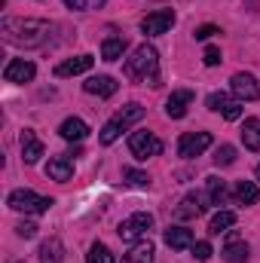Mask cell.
<instances>
[{"mask_svg":"<svg viewBox=\"0 0 260 263\" xmlns=\"http://www.w3.org/2000/svg\"><path fill=\"white\" fill-rule=\"evenodd\" d=\"M49 31H52V25L46 18H12V15H6L0 22L3 40L12 43V46H25V49L43 46L49 40Z\"/></svg>","mask_w":260,"mask_h":263,"instance_id":"6da1fadb","label":"cell"},{"mask_svg":"<svg viewBox=\"0 0 260 263\" xmlns=\"http://www.w3.org/2000/svg\"><path fill=\"white\" fill-rule=\"evenodd\" d=\"M123 73L135 83H147V86H159V55L150 43H141L132 59H126Z\"/></svg>","mask_w":260,"mask_h":263,"instance_id":"7a4b0ae2","label":"cell"},{"mask_svg":"<svg viewBox=\"0 0 260 263\" xmlns=\"http://www.w3.org/2000/svg\"><path fill=\"white\" fill-rule=\"evenodd\" d=\"M138 120H144V107L141 104H126L123 110H117L107 123H104V129H101V144H114L123 132H129Z\"/></svg>","mask_w":260,"mask_h":263,"instance_id":"3957f363","label":"cell"},{"mask_svg":"<svg viewBox=\"0 0 260 263\" xmlns=\"http://www.w3.org/2000/svg\"><path fill=\"white\" fill-rule=\"evenodd\" d=\"M6 205L12 211H22V214H46L52 208V199L40 196L34 190H12L9 199H6Z\"/></svg>","mask_w":260,"mask_h":263,"instance_id":"277c9868","label":"cell"},{"mask_svg":"<svg viewBox=\"0 0 260 263\" xmlns=\"http://www.w3.org/2000/svg\"><path fill=\"white\" fill-rule=\"evenodd\" d=\"M150 230H153V214H147V211L132 214V217H126V220L117 227V233H120L123 242H141Z\"/></svg>","mask_w":260,"mask_h":263,"instance_id":"5b68a950","label":"cell"},{"mask_svg":"<svg viewBox=\"0 0 260 263\" xmlns=\"http://www.w3.org/2000/svg\"><path fill=\"white\" fill-rule=\"evenodd\" d=\"M129 150L135 159H153L162 153V141L153 132H135L129 138Z\"/></svg>","mask_w":260,"mask_h":263,"instance_id":"8992f818","label":"cell"},{"mask_svg":"<svg viewBox=\"0 0 260 263\" xmlns=\"http://www.w3.org/2000/svg\"><path fill=\"white\" fill-rule=\"evenodd\" d=\"M208 147H211V135H208V132H187V135H181V141H178V153H181L184 159L202 156Z\"/></svg>","mask_w":260,"mask_h":263,"instance_id":"52a82bcc","label":"cell"},{"mask_svg":"<svg viewBox=\"0 0 260 263\" xmlns=\"http://www.w3.org/2000/svg\"><path fill=\"white\" fill-rule=\"evenodd\" d=\"M172 25H175V12H172V9H156V12H150V15L141 18V31H144L147 37H159V34H165Z\"/></svg>","mask_w":260,"mask_h":263,"instance_id":"ba28073f","label":"cell"},{"mask_svg":"<svg viewBox=\"0 0 260 263\" xmlns=\"http://www.w3.org/2000/svg\"><path fill=\"white\" fill-rule=\"evenodd\" d=\"M208 107L214 114H220L224 120H239L242 117V101H233L227 92H211L208 95Z\"/></svg>","mask_w":260,"mask_h":263,"instance_id":"9c48e42d","label":"cell"},{"mask_svg":"<svg viewBox=\"0 0 260 263\" xmlns=\"http://www.w3.org/2000/svg\"><path fill=\"white\" fill-rule=\"evenodd\" d=\"M230 89H233L236 101H257L260 98V86L251 73H236V77L230 80Z\"/></svg>","mask_w":260,"mask_h":263,"instance_id":"30bf717a","label":"cell"},{"mask_svg":"<svg viewBox=\"0 0 260 263\" xmlns=\"http://www.w3.org/2000/svg\"><path fill=\"white\" fill-rule=\"evenodd\" d=\"M34 73H37L34 62L12 59V62L6 65V70H3V80H6V83H31V80H34Z\"/></svg>","mask_w":260,"mask_h":263,"instance_id":"8fae6325","label":"cell"},{"mask_svg":"<svg viewBox=\"0 0 260 263\" xmlns=\"http://www.w3.org/2000/svg\"><path fill=\"white\" fill-rule=\"evenodd\" d=\"M190 104H193V92H190V89H175V92L169 95V101H165V114H169L172 120H181Z\"/></svg>","mask_w":260,"mask_h":263,"instance_id":"7c38bea8","label":"cell"},{"mask_svg":"<svg viewBox=\"0 0 260 263\" xmlns=\"http://www.w3.org/2000/svg\"><path fill=\"white\" fill-rule=\"evenodd\" d=\"M18 144H22V159H25L28 165H34V162L43 156V141L34 135V129H25V132H22Z\"/></svg>","mask_w":260,"mask_h":263,"instance_id":"4fadbf2b","label":"cell"},{"mask_svg":"<svg viewBox=\"0 0 260 263\" xmlns=\"http://www.w3.org/2000/svg\"><path fill=\"white\" fill-rule=\"evenodd\" d=\"M83 89L89 92V95H98V98H110V95H117V89H120V83L114 80V77H89L86 83H83Z\"/></svg>","mask_w":260,"mask_h":263,"instance_id":"5bb4252c","label":"cell"},{"mask_svg":"<svg viewBox=\"0 0 260 263\" xmlns=\"http://www.w3.org/2000/svg\"><path fill=\"white\" fill-rule=\"evenodd\" d=\"M202 211H205L202 193H187V196L181 199V205L175 208V217H178V220H190V217H199Z\"/></svg>","mask_w":260,"mask_h":263,"instance_id":"9a60e30c","label":"cell"},{"mask_svg":"<svg viewBox=\"0 0 260 263\" xmlns=\"http://www.w3.org/2000/svg\"><path fill=\"white\" fill-rule=\"evenodd\" d=\"M46 178H52V181H70L73 178V159L70 156H52L49 162H46Z\"/></svg>","mask_w":260,"mask_h":263,"instance_id":"2e32d148","label":"cell"},{"mask_svg":"<svg viewBox=\"0 0 260 263\" xmlns=\"http://www.w3.org/2000/svg\"><path fill=\"white\" fill-rule=\"evenodd\" d=\"M165 245H169L172 251L193 248V230H187V227H169V230H165Z\"/></svg>","mask_w":260,"mask_h":263,"instance_id":"e0dca14e","label":"cell"},{"mask_svg":"<svg viewBox=\"0 0 260 263\" xmlns=\"http://www.w3.org/2000/svg\"><path fill=\"white\" fill-rule=\"evenodd\" d=\"M92 55H77V59H67L62 65H55V77H77V73H86L92 67Z\"/></svg>","mask_w":260,"mask_h":263,"instance_id":"ac0fdd59","label":"cell"},{"mask_svg":"<svg viewBox=\"0 0 260 263\" xmlns=\"http://www.w3.org/2000/svg\"><path fill=\"white\" fill-rule=\"evenodd\" d=\"M248 254H251L248 242H242V239L233 233V236H230V242H227V248H224V260H227V263H245V260H248Z\"/></svg>","mask_w":260,"mask_h":263,"instance_id":"d6986e66","label":"cell"},{"mask_svg":"<svg viewBox=\"0 0 260 263\" xmlns=\"http://www.w3.org/2000/svg\"><path fill=\"white\" fill-rule=\"evenodd\" d=\"M126 49H129V40L126 37H107L101 43V59L104 62H117V59H123Z\"/></svg>","mask_w":260,"mask_h":263,"instance_id":"ffe728a7","label":"cell"},{"mask_svg":"<svg viewBox=\"0 0 260 263\" xmlns=\"http://www.w3.org/2000/svg\"><path fill=\"white\" fill-rule=\"evenodd\" d=\"M65 260V245H62V239H46L43 245H40V263H62Z\"/></svg>","mask_w":260,"mask_h":263,"instance_id":"44dd1931","label":"cell"},{"mask_svg":"<svg viewBox=\"0 0 260 263\" xmlns=\"http://www.w3.org/2000/svg\"><path fill=\"white\" fill-rule=\"evenodd\" d=\"M153 257H156L153 242H135L129 254H123V263H153Z\"/></svg>","mask_w":260,"mask_h":263,"instance_id":"7402d4cb","label":"cell"},{"mask_svg":"<svg viewBox=\"0 0 260 263\" xmlns=\"http://www.w3.org/2000/svg\"><path fill=\"white\" fill-rule=\"evenodd\" d=\"M59 135H62L65 141H83V138L89 135V126H86L83 120H77V117H70V120H65V123L59 126Z\"/></svg>","mask_w":260,"mask_h":263,"instance_id":"603a6c76","label":"cell"},{"mask_svg":"<svg viewBox=\"0 0 260 263\" xmlns=\"http://www.w3.org/2000/svg\"><path fill=\"white\" fill-rule=\"evenodd\" d=\"M233 196H236V202H239V205H257L260 190H257V184H254V181H239Z\"/></svg>","mask_w":260,"mask_h":263,"instance_id":"cb8c5ba5","label":"cell"},{"mask_svg":"<svg viewBox=\"0 0 260 263\" xmlns=\"http://www.w3.org/2000/svg\"><path fill=\"white\" fill-rule=\"evenodd\" d=\"M242 141H245L248 150H260V120L257 117L245 120V126H242Z\"/></svg>","mask_w":260,"mask_h":263,"instance_id":"d4e9b609","label":"cell"},{"mask_svg":"<svg viewBox=\"0 0 260 263\" xmlns=\"http://www.w3.org/2000/svg\"><path fill=\"white\" fill-rule=\"evenodd\" d=\"M233 223H236V214H233V211H217V214L211 217V223H208V233H211V236H220V233H227Z\"/></svg>","mask_w":260,"mask_h":263,"instance_id":"484cf974","label":"cell"},{"mask_svg":"<svg viewBox=\"0 0 260 263\" xmlns=\"http://www.w3.org/2000/svg\"><path fill=\"white\" fill-rule=\"evenodd\" d=\"M86 263H114V254H110V248L104 242H95L89 248V254H86Z\"/></svg>","mask_w":260,"mask_h":263,"instance_id":"4316f807","label":"cell"},{"mask_svg":"<svg viewBox=\"0 0 260 263\" xmlns=\"http://www.w3.org/2000/svg\"><path fill=\"white\" fill-rule=\"evenodd\" d=\"M208 196L214 205H224L227 202V184L220 178H208Z\"/></svg>","mask_w":260,"mask_h":263,"instance_id":"83f0119b","label":"cell"},{"mask_svg":"<svg viewBox=\"0 0 260 263\" xmlns=\"http://www.w3.org/2000/svg\"><path fill=\"white\" fill-rule=\"evenodd\" d=\"M236 162V147L233 144H220L214 153V165H233Z\"/></svg>","mask_w":260,"mask_h":263,"instance_id":"f1b7e54d","label":"cell"},{"mask_svg":"<svg viewBox=\"0 0 260 263\" xmlns=\"http://www.w3.org/2000/svg\"><path fill=\"white\" fill-rule=\"evenodd\" d=\"M123 178L129 181L132 187H150V178H147L144 172H138V168H126V172H123Z\"/></svg>","mask_w":260,"mask_h":263,"instance_id":"f546056e","label":"cell"},{"mask_svg":"<svg viewBox=\"0 0 260 263\" xmlns=\"http://www.w3.org/2000/svg\"><path fill=\"white\" fill-rule=\"evenodd\" d=\"M214 34H220V28H217V25H199V28L193 31L196 40H208V37H214Z\"/></svg>","mask_w":260,"mask_h":263,"instance_id":"4dcf8cb0","label":"cell"},{"mask_svg":"<svg viewBox=\"0 0 260 263\" xmlns=\"http://www.w3.org/2000/svg\"><path fill=\"white\" fill-rule=\"evenodd\" d=\"M15 233H18L22 239H34V236H37V223H31V220H22V223L15 227Z\"/></svg>","mask_w":260,"mask_h":263,"instance_id":"1f68e13d","label":"cell"},{"mask_svg":"<svg viewBox=\"0 0 260 263\" xmlns=\"http://www.w3.org/2000/svg\"><path fill=\"white\" fill-rule=\"evenodd\" d=\"M193 257L205 263L211 257V245H208V242H193Z\"/></svg>","mask_w":260,"mask_h":263,"instance_id":"d6a6232c","label":"cell"},{"mask_svg":"<svg viewBox=\"0 0 260 263\" xmlns=\"http://www.w3.org/2000/svg\"><path fill=\"white\" fill-rule=\"evenodd\" d=\"M202 59H205V65H208V67L220 65V49H217V46H208V49H205V55H202Z\"/></svg>","mask_w":260,"mask_h":263,"instance_id":"836d02e7","label":"cell"},{"mask_svg":"<svg viewBox=\"0 0 260 263\" xmlns=\"http://www.w3.org/2000/svg\"><path fill=\"white\" fill-rule=\"evenodd\" d=\"M65 6L77 12V9H86V0H65Z\"/></svg>","mask_w":260,"mask_h":263,"instance_id":"e575fe53","label":"cell"},{"mask_svg":"<svg viewBox=\"0 0 260 263\" xmlns=\"http://www.w3.org/2000/svg\"><path fill=\"white\" fill-rule=\"evenodd\" d=\"M257 181H260V165H257Z\"/></svg>","mask_w":260,"mask_h":263,"instance_id":"d590c367","label":"cell"},{"mask_svg":"<svg viewBox=\"0 0 260 263\" xmlns=\"http://www.w3.org/2000/svg\"><path fill=\"white\" fill-rule=\"evenodd\" d=\"M12 263H25V260H12Z\"/></svg>","mask_w":260,"mask_h":263,"instance_id":"8d00e7d4","label":"cell"}]
</instances>
